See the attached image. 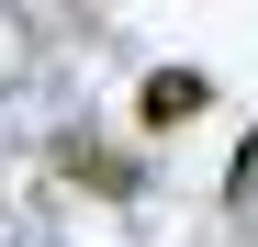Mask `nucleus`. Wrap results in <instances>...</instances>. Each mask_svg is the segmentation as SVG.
<instances>
[{
	"mask_svg": "<svg viewBox=\"0 0 258 247\" xmlns=\"http://www.w3.org/2000/svg\"><path fill=\"white\" fill-rule=\"evenodd\" d=\"M202 101H213V79H202V68H146V90H135L146 124H191Z\"/></svg>",
	"mask_w": 258,
	"mask_h": 247,
	"instance_id": "1",
	"label": "nucleus"
},
{
	"mask_svg": "<svg viewBox=\"0 0 258 247\" xmlns=\"http://www.w3.org/2000/svg\"><path fill=\"white\" fill-rule=\"evenodd\" d=\"M225 202H258V124L236 135V169H225Z\"/></svg>",
	"mask_w": 258,
	"mask_h": 247,
	"instance_id": "3",
	"label": "nucleus"
},
{
	"mask_svg": "<svg viewBox=\"0 0 258 247\" xmlns=\"http://www.w3.org/2000/svg\"><path fill=\"white\" fill-rule=\"evenodd\" d=\"M68 180H90L101 202H123V191H135V169H123V157H79V146H68Z\"/></svg>",
	"mask_w": 258,
	"mask_h": 247,
	"instance_id": "2",
	"label": "nucleus"
}]
</instances>
